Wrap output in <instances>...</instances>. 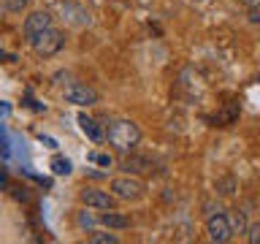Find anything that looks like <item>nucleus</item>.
I'll return each mask as SVG.
<instances>
[{
    "label": "nucleus",
    "mask_w": 260,
    "mask_h": 244,
    "mask_svg": "<svg viewBox=\"0 0 260 244\" xmlns=\"http://www.w3.org/2000/svg\"><path fill=\"white\" fill-rule=\"evenodd\" d=\"M106 141H109L117 152H133V146L141 141V128L133 119H117L106 130Z\"/></svg>",
    "instance_id": "nucleus-1"
},
{
    "label": "nucleus",
    "mask_w": 260,
    "mask_h": 244,
    "mask_svg": "<svg viewBox=\"0 0 260 244\" xmlns=\"http://www.w3.org/2000/svg\"><path fill=\"white\" fill-rule=\"evenodd\" d=\"M144 182L138 179L136 174H125V176H117V179H111V193L117 195V198L122 201H138V198H144Z\"/></svg>",
    "instance_id": "nucleus-2"
},
{
    "label": "nucleus",
    "mask_w": 260,
    "mask_h": 244,
    "mask_svg": "<svg viewBox=\"0 0 260 244\" xmlns=\"http://www.w3.org/2000/svg\"><path fill=\"white\" fill-rule=\"evenodd\" d=\"M62 44H65V36H62V30H57V27H46L41 36H36L30 41V46L36 49V54H41V57L57 54L62 49Z\"/></svg>",
    "instance_id": "nucleus-3"
},
{
    "label": "nucleus",
    "mask_w": 260,
    "mask_h": 244,
    "mask_svg": "<svg viewBox=\"0 0 260 244\" xmlns=\"http://www.w3.org/2000/svg\"><path fill=\"white\" fill-rule=\"evenodd\" d=\"M62 98L73 106H95L98 103V93L92 87L81 84V81H71V84L62 89Z\"/></svg>",
    "instance_id": "nucleus-4"
},
{
    "label": "nucleus",
    "mask_w": 260,
    "mask_h": 244,
    "mask_svg": "<svg viewBox=\"0 0 260 244\" xmlns=\"http://www.w3.org/2000/svg\"><path fill=\"white\" fill-rule=\"evenodd\" d=\"M206 233H209V239L211 241H217V244H222V241H231V236H233V228H231V220H228L225 215H209L206 220Z\"/></svg>",
    "instance_id": "nucleus-5"
},
{
    "label": "nucleus",
    "mask_w": 260,
    "mask_h": 244,
    "mask_svg": "<svg viewBox=\"0 0 260 244\" xmlns=\"http://www.w3.org/2000/svg\"><path fill=\"white\" fill-rule=\"evenodd\" d=\"M81 203H87V206H92V209H114L117 206V195L114 193H106V190H98V187H87V190H81Z\"/></svg>",
    "instance_id": "nucleus-6"
},
{
    "label": "nucleus",
    "mask_w": 260,
    "mask_h": 244,
    "mask_svg": "<svg viewBox=\"0 0 260 244\" xmlns=\"http://www.w3.org/2000/svg\"><path fill=\"white\" fill-rule=\"evenodd\" d=\"M46 27H52V14L49 11H32L30 16H24V24H22V30H24V38H27V44L36 36H41Z\"/></svg>",
    "instance_id": "nucleus-7"
},
{
    "label": "nucleus",
    "mask_w": 260,
    "mask_h": 244,
    "mask_svg": "<svg viewBox=\"0 0 260 244\" xmlns=\"http://www.w3.org/2000/svg\"><path fill=\"white\" fill-rule=\"evenodd\" d=\"M152 158H146V155H127L125 152V160H122V168L127 171V174H146V171H152Z\"/></svg>",
    "instance_id": "nucleus-8"
},
{
    "label": "nucleus",
    "mask_w": 260,
    "mask_h": 244,
    "mask_svg": "<svg viewBox=\"0 0 260 244\" xmlns=\"http://www.w3.org/2000/svg\"><path fill=\"white\" fill-rule=\"evenodd\" d=\"M101 225L111 228V231H122V228L130 225V217L127 215H119V211H114V209H106L103 215H101Z\"/></svg>",
    "instance_id": "nucleus-9"
},
{
    "label": "nucleus",
    "mask_w": 260,
    "mask_h": 244,
    "mask_svg": "<svg viewBox=\"0 0 260 244\" xmlns=\"http://www.w3.org/2000/svg\"><path fill=\"white\" fill-rule=\"evenodd\" d=\"M76 122H79L81 133H84V136H89L92 141H103V138H106V133H103L101 128H98V122H95L92 117H87V114H79V117H76Z\"/></svg>",
    "instance_id": "nucleus-10"
},
{
    "label": "nucleus",
    "mask_w": 260,
    "mask_h": 244,
    "mask_svg": "<svg viewBox=\"0 0 260 244\" xmlns=\"http://www.w3.org/2000/svg\"><path fill=\"white\" fill-rule=\"evenodd\" d=\"M49 166H52V171H54L57 176H68V174H71V160L62 158V155H54Z\"/></svg>",
    "instance_id": "nucleus-11"
},
{
    "label": "nucleus",
    "mask_w": 260,
    "mask_h": 244,
    "mask_svg": "<svg viewBox=\"0 0 260 244\" xmlns=\"http://www.w3.org/2000/svg\"><path fill=\"white\" fill-rule=\"evenodd\" d=\"M228 220H231V228H233V233H247V217H244V211H239V209H236L233 211V215L231 217H228Z\"/></svg>",
    "instance_id": "nucleus-12"
},
{
    "label": "nucleus",
    "mask_w": 260,
    "mask_h": 244,
    "mask_svg": "<svg viewBox=\"0 0 260 244\" xmlns=\"http://www.w3.org/2000/svg\"><path fill=\"white\" fill-rule=\"evenodd\" d=\"M89 241H92V244H117V236H114V233H92V236H89Z\"/></svg>",
    "instance_id": "nucleus-13"
},
{
    "label": "nucleus",
    "mask_w": 260,
    "mask_h": 244,
    "mask_svg": "<svg viewBox=\"0 0 260 244\" xmlns=\"http://www.w3.org/2000/svg\"><path fill=\"white\" fill-rule=\"evenodd\" d=\"M89 160H95L98 166H106V168H111V155H103V152H92V155H89Z\"/></svg>",
    "instance_id": "nucleus-14"
},
{
    "label": "nucleus",
    "mask_w": 260,
    "mask_h": 244,
    "mask_svg": "<svg viewBox=\"0 0 260 244\" xmlns=\"http://www.w3.org/2000/svg\"><path fill=\"white\" fill-rule=\"evenodd\" d=\"M247 239H249L252 244H260V223H255V225L247 228Z\"/></svg>",
    "instance_id": "nucleus-15"
},
{
    "label": "nucleus",
    "mask_w": 260,
    "mask_h": 244,
    "mask_svg": "<svg viewBox=\"0 0 260 244\" xmlns=\"http://www.w3.org/2000/svg\"><path fill=\"white\" fill-rule=\"evenodd\" d=\"M30 0H6V6H8V11H22L24 6H27Z\"/></svg>",
    "instance_id": "nucleus-16"
},
{
    "label": "nucleus",
    "mask_w": 260,
    "mask_h": 244,
    "mask_svg": "<svg viewBox=\"0 0 260 244\" xmlns=\"http://www.w3.org/2000/svg\"><path fill=\"white\" fill-rule=\"evenodd\" d=\"M249 22H260V3L257 6H249Z\"/></svg>",
    "instance_id": "nucleus-17"
}]
</instances>
